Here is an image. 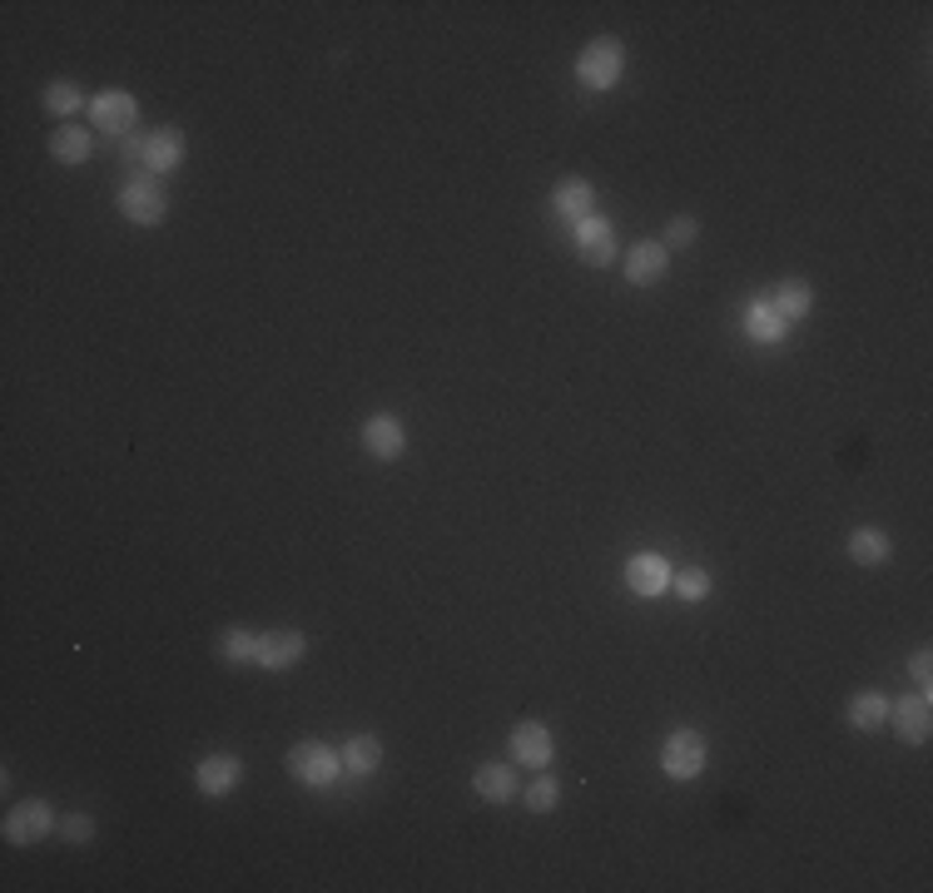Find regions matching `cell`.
<instances>
[{"instance_id": "obj_1", "label": "cell", "mask_w": 933, "mask_h": 893, "mask_svg": "<svg viewBox=\"0 0 933 893\" xmlns=\"http://www.w3.org/2000/svg\"><path fill=\"white\" fill-rule=\"evenodd\" d=\"M621 70H625V46L616 36H601V40H591L586 50L576 56V80H581V90H611V84L621 80Z\"/></svg>"}, {"instance_id": "obj_2", "label": "cell", "mask_w": 933, "mask_h": 893, "mask_svg": "<svg viewBox=\"0 0 933 893\" xmlns=\"http://www.w3.org/2000/svg\"><path fill=\"white\" fill-rule=\"evenodd\" d=\"M283 764H289V774L299 784H309V790H323V784H333L338 774H343V760H338V750H328V744H318V740L293 744Z\"/></svg>"}, {"instance_id": "obj_3", "label": "cell", "mask_w": 933, "mask_h": 893, "mask_svg": "<svg viewBox=\"0 0 933 893\" xmlns=\"http://www.w3.org/2000/svg\"><path fill=\"white\" fill-rule=\"evenodd\" d=\"M705 754L710 750H705V735H700V730H671L665 744H661V770L685 784L705 770Z\"/></svg>"}, {"instance_id": "obj_4", "label": "cell", "mask_w": 933, "mask_h": 893, "mask_svg": "<svg viewBox=\"0 0 933 893\" xmlns=\"http://www.w3.org/2000/svg\"><path fill=\"white\" fill-rule=\"evenodd\" d=\"M134 124H140V100H134L130 90H104L90 100V130H104V134H114V140H124Z\"/></svg>"}, {"instance_id": "obj_5", "label": "cell", "mask_w": 933, "mask_h": 893, "mask_svg": "<svg viewBox=\"0 0 933 893\" xmlns=\"http://www.w3.org/2000/svg\"><path fill=\"white\" fill-rule=\"evenodd\" d=\"M50 829H60L56 824V814H50V804L46 800H20V804H10V814H6V824H0V834H6V844H40V839L50 834Z\"/></svg>"}, {"instance_id": "obj_6", "label": "cell", "mask_w": 933, "mask_h": 893, "mask_svg": "<svg viewBox=\"0 0 933 893\" xmlns=\"http://www.w3.org/2000/svg\"><path fill=\"white\" fill-rule=\"evenodd\" d=\"M120 214L130 219V223H140V229H154V223H164L169 219V199H164V189L150 184V179H130V184L120 189Z\"/></svg>"}, {"instance_id": "obj_7", "label": "cell", "mask_w": 933, "mask_h": 893, "mask_svg": "<svg viewBox=\"0 0 933 893\" xmlns=\"http://www.w3.org/2000/svg\"><path fill=\"white\" fill-rule=\"evenodd\" d=\"M671 561L661 556V551H635L631 561H625V586L635 595H665L671 591Z\"/></svg>"}, {"instance_id": "obj_8", "label": "cell", "mask_w": 933, "mask_h": 893, "mask_svg": "<svg viewBox=\"0 0 933 893\" xmlns=\"http://www.w3.org/2000/svg\"><path fill=\"white\" fill-rule=\"evenodd\" d=\"M616 229H611L601 214H591V219H581L576 223V253H581V263H591V269H606V263H616Z\"/></svg>"}, {"instance_id": "obj_9", "label": "cell", "mask_w": 933, "mask_h": 893, "mask_svg": "<svg viewBox=\"0 0 933 893\" xmlns=\"http://www.w3.org/2000/svg\"><path fill=\"white\" fill-rule=\"evenodd\" d=\"M889 720H894V735L904 744H924L933 730V705H929V690L919 695H904L899 705H889Z\"/></svg>"}, {"instance_id": "obj_10", "label": "cell", "mask_w": 933, "mask_h": 893, "mask_svg": "<svg viewBox=\"0 0 933 893\" xmlns=\"http://www.w3.org/2000/svg\"><path fill=\"white\" fill-rule=\"evenodd\" d=\"M303 655H309V635H303V631H263V635H259V655H253V665H263V670H289V665H299Z\"/></svg>"}, {"instance_id": "obj_11", "label": "cell", "mask_w": 933, "mask_h": 893, "mask_svg": "<svg viewBox=\"0 0 933 893\" xmlns=\"http://www.w3.org/2000/svg\"><path fill=\"white\" fill-rule=\"evenodd\" d=\"M363 446L378 462H398V456L408 452V432H402V422L392 418V412H378V418L363 422Z\"/></svg>"}, {"instance_id": "obj_12", "label": "cell", "mask_w": 933, "mask_h": 893, "mask_svg": "<svg viewBox=\"0 0 933 893\" xmlns=\"http://www.w3.org/2000/svg\"><path fill=\"white\" fill-rule=\"evenodd\" d=\"M665 269H671V249H665V243L645 239V243H635V249H625V283H635V289L665 279Z\"/></svg>"}, {"instance_id": "obj_13", "label": "cell", "mask_w": 933, "mask_h": 893, "mask_svg": "<svg viewBox=\"0 0 933 893\" xmlns=\"http://www.w3.org/2000/svg\"><path fill=\"white\" fill-rule=\"evenodd\" d=\"M239 780H243V760L239 754H204V760L194 764V784L204 794H229V790H239Z\"/></svg>"}, {"instance_id": "obj_14", "label": "cell", "mask_w": 933, "mask_h": 893, "mask_svg": "<svg viewBox=\"0 0 933 893\" xmlns=\"http://www.w3.org/2000/svg\"><path fill=\"white\" fill-rule=\"evenodd\" d=\"M512 760L516 764H532V770H546V764L556 760V740H551V730L536 725V720L516 725L512 730Z\"/></svg>"}, {"instance_id": "obj_15", "label": "cell", "mask_w": 933, "mask_h": 893, "mask_svg": "<svg viewBox=\"0 0 933 893\" xmlns=\"http://www.w3.org/2000/svg\"><path fill=\"white\" fill-rule=\"evenodd\" d=\"M551 209H556L566 223H581V219H591V209H596V189H591L586 179H561L556 194H551Z\"/></svg>"}, {"instance_id": "obj_16", "label": "cell", "mask_w": 933, "mask_h": 893, "mask_svg": "<svg viewBox=\"0 0 933 893\" xmlns=\"http://www.w3.org/2000/svg\"><path fill=\"white\" fill-rule=\"evenodd\" d=\"M179 159H184V134H179L174 124H164V130H150V140H144V169H154V174H169V169H179Z\"/></svg>"}, {"instance_id": "obj_17", "label": "cell", "mask_w": 933, "mask_h": 893, "mask_svg": "<svg viewBox=\"0 0 933 893\" xmlns=\"http://www.w3.org/2000/svg\"><path fill=\"white\" fill-rule=\"evenodd\" d=\"M472 790L482 794L486 804H506L516 794V774H512V764H502V760H486V764H476V774H472Z\"/></svg>"}, {"instance_id": "obj_18", "label": "cell", "mask_w": 933, "mask_h": 893, "mask_svg": "<svg viewBox=\"0 0 933 893\" xmlns=\"http://www.w3.org/2000/svg\"><path fill=\"white\" fill-rule=\"evenodd\" d=\"M850 556L859 566H884L889 556H894V541H889V531L879 526H854L850 531Z\"/></svg>"}, {"instance_id": "obj_19", "label": "cell", "mask_w": 933, "mask_h": 893, "mask_svg": "<svg viewBox=\"0 0 933 893\" xmlns=\"http://www.w3.org/2000/svg\"><path fill=\"white\" fill-rule=\"evenodd\" d=\"M338 760H343L348 774L368 780V774H373L378 764H383V740H378V735H353V740L343 744V750H338Z\"/></svg>"}, {"instance_id": "obj_20", "label": "cell", "mask_w": 933, "mask_h": 893, "mask_svg": "<svg viewBox=\"0 0 933 893\" xmlns=\"http://www.w3.org/2000/svg\"><path fill=\"white\" fill-rule=\"evenodd\" d=\"M770 308H775L784 323H794V318H804L814 308V289L804 279H780L775 293H770Z\"/></svg>"}, {"instance_id": "obj_21", "label": "cell", "mask_w": 933, "mask_h": 893, "mask_svg": "<svg viewBox=\"0 0 933 893\" xmlns=\"http://www.w3.org/2000/svg\"><path fill=\"white\" fill-rule=\"evenodd\" d=\"M745 333L755 338V343H784V333H790V323L770 308V298H760V303L745 308Z\"/></svg>"}, {"instance_id": "obj_22", "label": "cell", "mask_w": 933, "mask_h": 893, "mask_svg": "<svg viewBox=\"0 0 933 893\" xmlns=\"http://www.w3.org/2000/svg\"><path fill=\"white\" fill-rule=\"evenodd\" d=\"M90 149H94L90 130H80L76 120H70V124H60V130L50 134V154H56L60 164H84V159H90Z\"/></svg>"}, {"instance_id": "obj_23", "label": "cell", "mask_w": 933, "mask_h": 893, "mask_svg": "<svg viewBox=\"0 0 933 893\" xmlns=\"http://www.w3.org/2000/svg\"><path fill=\"white\" fill-rule=\"evenodd\" d=\"M850 725L864 730V735H874V730L889 725V700L879 695V690H864V695L850 700Z\"/></svg>"}, {"instance_id": "obj_24", "label": "cell", "mask_w": 933, "mask_h": 893, "mask_svg": "<svg viewBox=\"0 0 933 893\" xmlns=\"http://www.w3.org/2000/svg\"><path fill=\"white\" fill-rule=\"evenodd\" d=\"M46 110L56 114L60 124H70V120H76V114L84 110L80 84H76V80H50V84H46Z\"/></svg>"}, {"instance_id": "obj_25", "label": "cell", "mask_w": 933, "mask_h": 893, "mask_svg": "<svg viewBox=\"0 0 933 893\" xmlns=\"http://www.w3.org/2000/svg\"><path fill=\"white\" fill-rule=\"evenodd\" d=\"M214 651H219V661H253L259 655V635L253 631H243V625H229V631H219V641H214Z\"/></svg>"}, {"instance_id": "obj_26", "label": "cell", "mask_w": 933, "mask_h": 893, "mask_svg": "<svg viewBox=\"0 0 933 893\" xmlns=\"http://www.w3.org/2000/svg\"><path fill=\"white\" fill-rule=\"evenodd\" d=\"M556 800H561V784L551 780L546 770L526 784V810H532V814H551V810H556Z\"/></svg>"}, {"instance_id": "obj_27", "label": "cell", "mask_w": 933, "mask_h": 893, "mask_svg": "<svg viewBox=\"0 0 933 893\" xmlns=\"http://www.w3.org/2000/svg\"><path fill=\"white\" fill-rule=\"evenodd\" d=\"M671 591L681 595V601H691V605H695V601H705V595H710V571H705V566L675 571V576H671Z\"/></svg>"}, {"instance_id": "obj_28", "label": "cell", "mask_w": 933, "mask_h": 893, "mask_svg": "<svg viewBox=\"0 0 933 893\" xmlns=\"http://www.w3.org/2000/svg\"><path fill=\"white\" fill-rule=\"evenodd\" d=\"M60 834H66V844H90V839H94V819L90 814H66V819H60Z\"/></svg>"}, {"instance_id": "obj_29", "label": "cell", "mask_w": 933, "mask_h": 893, "mask_svg": "<svg viewBox=\"0 0 933 893\" xmlns=\"http://www.w3.org/2000/svg\"><path fill=\"white\" fill-rule=\"evenodd\" d=\"M700 239V223L695 219H671V229H665V249H685V243H695Z\"/></svg>"}, {"instance_id": "obj_30", "label": "cell", "mask_w": 933, "mask_h": 893, "mask_svg": "<svg viewBox=\"0 0 933 893\" xmlns=\"http://www.w3.org/2000/svg\"><path fill=\"white\" fill-rule=\"evenodd\" d=\"M909 675H914V685H929V680H933V655L919 651L914 661H909Z\"/></svg>"}, {"instance_id": "obj_31", "label": "cell", "mask_w": 933, "mask_h": 893, "mask_svg": "<svg viewBox=\"0 0 933 893\" xmlns=\"http://www.w3.org/2000/svg\"><path fill=\"white\" fill-rule=\"evenodd\" d=\"M120 159H124V164H144V140H140V134H124V140H120Z\"/></svg>"}]
</instances>
